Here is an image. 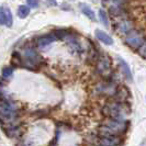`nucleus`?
<instances>
[{
  "label": "nucleus",
  "mask_w": 146,
  "mask_h": 146,
  "mask_svg": "<svg viewBox=\"0 0 146 146\" xmlns=\"http://www.w3.org/2000/svg\"><path fill=\"white\" fill-rule=\"evenodd\" d=\"M127 127V122L125 120H117V119H111L107 121L104 124L99 126V133L102 136H117L122 134Z\"/></svg>",
  "instance_id": "obj_1"
},
{
  "label": "nucleus",
  "mask_w": 146,
  "mask_h": 146,
  "mask_svg": "<svg viewBox=\"0 0 146 146\" xmlns=\"http://www.w3.org/2000/svg\"><path fill=\"white\" fill-rule=\"evenodd\" d=\"M102 111L110 119H117V120H124V117L130 113L129 107L124 102L117 100L114 102L107 103Z\"/></svg>",
  "instance_id": "obj_2"
},
{
  "label": "nucleus",
  "mask_w": 146,
  "mask_h": 146,
  "mask_svg": "<svg viewBox=\"0 0 146 146\" xmlns=\"http://www.w3.org/2000/svg\"><path fill=\"white\" fill-rule=\"evenodd\" d=\"M22 62H24L23 65L28 67L30 69H35L37 66L42 63V58L41 56L37 54L34 48L32 47H28L23 51V57H22Z\"/></svg>",
  "instance_id": "obj_3"
},
{
  "label": "nucleus",
  "mask_w": 146,
  "mask_h": 146,
  "mask_svg": "<svg viewBox=\"0 0 146 146\" xmlns=\"http://www.w3.org/2000/svg\"><path fill=\"white\" fill-rule=\"evenodd\" d=\"M144 42H145L144 33L136 31V30H131L125 37V44L127 46H130L131 48H137Z\"/></svg>",
  "instance_id": "obj_4"
},
{
  "label": "nucleus",
  "mask_w": 146,
  "mask_h": 146,
  "mask_svg": "<svg viewBox=\"0 0 146 146\" xmlns=\"http://www.w3.org/2000/svg\"><path fill=\"white\" fill-rule=\"evenodd\" d=\"M0 113H1L2 122H5L6 120L9 121L15 117V109L10 102H6L2 100L1 106H0Z\"/></svg>",
  "instance_id": "obj_5"
},
{
  "label": "nucleus",
  "mask_w": 146,
  "mask_h": 146,
  "mask_svg": "<svg viewBox=\"0 0 146 146\" xmlns=\"http://www.w3.org/2000/svg\"><path fill=\"white\" fill-rule=\"evenodd\" d=\"M97 72L102 75V76H108L111 72V60L107 55H102L99 57L98 64H97Z\"/></svg>",
  "instance_id": "obj_6"
},
{
  "label": "nucleus",
  "mask_w": 146,
  "mask_h": 146,
  "mask_svg": "<svg viewBox=\"0 0 146 146\" xmlns=\"http://www.w3.org/2000/svg\"><path fill=\"white\" fill-rule=\"evenodd\" d=\"M103 3L109 7V12L113 15H120L123 13L124 0H103Z\"/></svg>",
  "instance_id": "obj_7"
},
{
  "label": "nucleus",
  "mask_w": 146,
  "mask_h": 146,
  "mask_svg": "<svg viewBox=\"0 0 146 146\" xmlns=\"http://www.w3.org/2000/svg\"><path fill=\"white\" fill-rule=\"evenodd\" d=\"M0 22L3 25L11 27L12 25V15L7 7H1L0 9Z\"/></svg>",
  "instance_id": "obj_8"
},
{
  "label": "nucleus",
  "mask_w": 146,
  "mask_h": 146,
  "mask_svg": "<svg viewBox=\"0 0 146 146\" xmlns=\"http://www.w3.org/2000/svg\"><path fill=\"white\" fill-rule=\"evenodd\" d=\"M97 91L99 92V94H102V95H109V96H112V95H115V92H117V87H115V85L114 84H101V85H99L98 88H97Z\"/></svg>",
  "instance_id": "obj_9"
},
{
  "label": "nucleus",
  "mask_w": 146,
  "mask_h": 146,
  "mask_svg": "<svg viewBox=\"0 0 146 146\" xmlns=\"http://www.w3.org/2000/svg\"><path fill=\"white\" fill-rule=\"evenodd\" d=\"M115 30H117L119 33L126 34V33H129L131 30H133V23H132L130 20H123V21L117 23V27H115Z\"/></svg>",
  "instance_id": "obj_10"
},
{
  "label": "nucleus",
  "mask_w": 146,
  "mask_h": 146,
  "mask_svg": "<svg viewBox=\"0 0 146 146\" xmlns=\"http://www.w3.org/2000/svg\"><path fill=\"white\" fill-rule=\"evenodd\" d=\"M121 139H119L117 136H112V135H108V136H102V139H100L99 144L103 146H113L121 144Z\"/></svg>",
  "instance_id": "obj_11"
},
{
  "label": "nucleus",
  "mask_w": 146,
  "mask_h": 146,
  "mask_svg": "<svg viewBox=\"0 0 146 146\" xmlns=\"http://www.w3.org/2000/svg\"><path fill=\"white\" fill-rule=\"evenodd\" d=\"M56 38H57V36H56L55 33H54V34H47V35H45V36H41L37 40V45H38L40 47L47 46V45H50L51 43H53Z\"/></svg>",
  "instance_id": "obj_12"
},
{
  "label": "nucleus",
  "mask_w": 146,
  "mask_h": 146,
  "mask_svg": "<svg viewBox=\"0 0 146 146\" xmlns=\"http://www.w3.org/2000/svg\"><path fill=\"white\" fill-rule=\"evenodd\" d=\"M96 36H97V38L99 41H101L102 43L107 44V45H111V44L113 43L112 37L110 36V35H108L107 33H104L101 30H96Z\"/></svg>",
  "instance_id": "obj_13"
},
{
  "label": "nucleus",
  "mask_w": 146,
  "mask_h": 146,
  "mask_svg": "<svg viewBox=\"0 0 146 146\" xmlns=\"http://www.w3.org/2000/svg\"><path fill=\"white\" fill-rule=\"evenodd\" d=\"M129 90L125 87H120L119 89H117V92H115V96H117V101H122L124 102L125 100L129 98Z\"/></svg>",
  "instance_id": "obj_14"
},
{
  "label": "nucleus",
  "mask_w": 146,
  "mask_h": 146,
  "mask_svg": "<svg viewBox=\"0 0 146 146\" xmlns=\"http://www.w3.org/2000/svg\"><path fill=\"white\" fill-rule=\"evenodd\" d=\"M119 62H120V67H121V70H122L123 75L125 76V78H126L127 80H131L132 75H131V69H130L129 65H127V64H126V63H125L122 58H119Z\"/></svg>",
  "instance_id": "obj_15"
},
{
  "label": "nucleus",
  "mask_w": 146,
  "mask_h": 146,
  "mask_svg": "<svg viewBox=\"0 0 146 146\" xmlns=\"http://www.w3.org/2000/svg\"><path fill=\"white\" fill-rule=\"evenodd\" d=\"M80 9H81V11H82V13H84V15H87L88 18L90 19V20L95 21V20H96L95 12L91 10V8L89 7V6L85 5V3H81V5H80Z\"/></svg>",
  "instance_id": "obj_16"
},
{
  "label": "nucleus",
  "mask_w": 146,
  "mask_h": 146,
  "mask_svg": "<svg viewBox=\"0 0 146 146\" xmlns=\"http://www.w3.org/2000/svg\"><path fill=\"white\" fill-rule=\"evenodd\" d=\"M29 13H30V8L27 7V6H20L19 9H18V15H19L21 19L27 18Z\"/></svg>",
  "instance_id": "obj_17"
},
{
  "label": "nucleus",
  "mask_w": 146,
  "mask_h": 146,
  "mask_svg": "<svg viewBox=\"0 0 146 146\" xmlns=\"http://www.w3.org/2000/svg\"><path fill=\"white\" fill-rule=\"evenodd\" d=\"M12 74H13V69L11 67H5L2 69V77H3V79H9L10 77H12Z\"/></svg>",
  "instance_id": "obj_18"
},
{
  "label": "nucleus",
  "mask_w": 146,
  "mask_h": 146,
  "mask_svg": "<svg viewBox=\"0 0 146 146\" xmlns=\"http://www.w3.org/2000/svg\"><path fill=\"white\" fill-rule=\"evenodd\" d=\"M99 17H100V19H101V21H102L103 24H104L106 27H109V19H108V15H107L104 10L101 9V10L99 11Z\"/></svg>",
  "instance_id": "obj_19"
},
{
  "label": "nucleus",
  "mask_w": 146,
  "mask_h": 146,
  "mask_svg": "<svg viewBox=\"0 0 146 146\" xmlns=\"http://www.w3.org/2000/svg\"><path fill=\"white\" fill-rule=\"evenodd\" d=\"M139 54L144 59H146V40H145V42L139 47Z\"/></svg>",
  "instance_id": "obj_20"
},
{
  "label": "nucleus",
  "mask_w": 146,
  "mask_h": 146,
  "mask_svg": "<svg viewBox=\"0 0 146 146\" xmlns=\"http://www.w3.org/2000/svg\"><path fill=\"white\" fill-rule=\"evenodd\" d=\"M28 5L32 8H36L38 6V0H28Z\"/></svg>",
  "instance_id": "obj_21"
},
{
  "label": "nucleus",
  "mask_w": 146,
  "mask_h": 146,
  "mask_svg": "<svg viewBox=\"0 0 146 146\" xmlns=\"http://www.w3.org/2000/svg\"><path fill=\"white\" fill-rule=\"evenodd\" d=\"M48 1H50V3H51V5H54V6L56 5V0H48Z\"/></svg>",
  "instance_id": "obj_22"
}]
</instances>
